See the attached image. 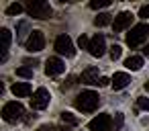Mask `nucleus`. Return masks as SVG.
Returning a JSON list of instances; mask_svg holds the SVG:
<instances>
[{"label":"nucleus","instance_id":"nucleus-1","mask_svg":"<svg viewBox=\"0 0 149 131\" xmlns=\"http://www.w3.org/2000/svg\"><path fill=\"white\" fill-rule=\"evenodd\" d=\"M98 102H100V96H98V92H94V90H84V92H80V94L76 96V100H74L76 109L82 111V113H94V111L98 109Z\"/></svg>","mask_w":149,"mask_h":131},{"label":"nucleus","instance_id":"nucleus-2","mask_svg":"<svg viewBox=\"0 0 149 131\" xmlns=\"http://www.w3.org/2000/svg\"><path fill=\"white\" fill-rule=\"evenodd\" d=\"M147 37H149V25H145V23H139V25L131 27V31L127 33V39H125V43H127V45L133 49V47H137V45L145 43V41H147Z\"/></svg>","mask_w":149,"mask_h":131},{"label":"nucleus","instance_id":"nucleus-3","mask_svg":"<svg viewBox=\"0 0 149 131\" xmlns=\"http://www.w3.org/2000/svg\"><path fill=\"white\" fill-rule=\"evenodd\" d=\"M27 13L33 17V19H39V21H45V19H49L51 17V6H49V2H43V0H29L27 2Z\"/></svg>","mask_w":149,"mask_h":131},{"label":"nucleus","instance_id":"nucleus-4","mask_svg":"<svg viewBox=\"0 0 149 131\" xmlns=\"http://www.w3.org/2000/svg\"><path fill=\"white\" fill-rule=\"evenodd\" d=\"M2 119H4L6 123H17V121L27 119V117H25V109H23V104L17 102V100L6 102V104L2 106Z\"/></svg>","mask_w":149,"mask_h":131},{"label":"nucleus","instance_id":"nucleus-5","mask_svg":"<svg viewBox=\"0 0 149 131\" xmlns=\"http://www.w3.org/2000/svg\"><path fill=\"white\" fill-rule=\"evenodd\" d=\"M88 129L90 131H114V125H112V119L108 113H102L98 117H94L90 123H88Z\"/></svg>","mask_w":149,"mask_h":131},{"label":"nucleus","instance_id":"nucleus-6","mask_svg":"<svg viewBox=\"0 0 149 131\" xmlns=\"http://www.w3.org/2000/svg\"><path fill=\"white\" fill-rule=\"evenodd\" d=\"M49 100H51V94L47 88H37L33 92V98H31V109L35 111H43L49 106Z\"/></svg>","mask_w":149,"mask_h":131},{"label":"nucleus","instance_id":"nucleus-7","mask_svg":"<svg viewBox=\"0 0 149 131\" xmlns=\"http://www.w3.org/2000/svg\"><path fill=\"white\" fill-rule=\"evenodd\" d=\"M25 47H27V51H31V53L41 51V49L45 47V35H43L41 31H31V33H29V39L25 41Z\"/></svg>","mask_w":149,"mask_h":131},{"label":"nucleus","instance_id":"nucleus-8","mask_svg":"<svg viewBox=\"0 0 149 131\" xmlns=\"http://www.w3.org/2000/svg\"><path fill=\"white\" fill-rule=\"evenodd\" d=\"M55 51L59 55H65V57H74L76 55V47H74V43H72V39L68 35H59L55 39Z\"/></svg>","mask_w":149,"mask_h":131},{"label":"nucleus","instance_id":"nucleus-9","mask_svg":"<svg viewBox=\"0 0 149 131\" xmlns=\"http://www.w3.org/2000/svg\"><path fill=\"white\" fill-rule=\"evenodd\" d=\"M88 51H90V55H94V57H102V55L106 53V41H104V35L96 33V35L90 39Z\"/></svg>","mask_w":149,"mask_h":131},{"label":"nucleus","instance_id":"nucleus-10","mask_svg":"<svg viewBox=\"0 0 149 131\" xmlns=\"http://www.w3.org/2000/svg\"><path fill=\"white\" fill-rule=\"evenodd\" d=\"M133 13H129V11H123V13H118L116 17H114V23H112V29H114V33H120V31H125V29H129L131 27V23H133Z\"/></svg>","mask_w":149,"mask_h":131},{"label":"nucleus","instance_id":"nucleus-11","mask_svg":"<svg viewBox=\"0 0 149 131\" xmlns=\"http://www.w3.org/2000/svg\"><path fill=\"white\" fill-rule=\"evenodd\" d=\"M63 72H65V64H63L59 57H49V60L45 62V74H47L49 78L59 76V74H63Z\"/></svg>","mask_w":149,"mask_h":131},{"label":"nucleus","instance_id":"nucleus-12","mask_svg":"<svg viewBox=\"0 0 149 131\" xmlns=\"http://www.w3.org/2000/svg\"><path fill=\"white\" fill-rule=\"evenodd\" d=\"M10 41H13V33L4 27L0 29V60H6V53H8V47H10Z\"/></svg>","mask_w":149,"mask_h":131},{"label":"nucleus","instance_id":"nucleus-13","mask_svg":"<svg viewBox=\"0 0 149 131\" xmlns=\"http://www.w3.org/2000/svg\"><path fill=\"white\" fill-rule=\"evenodd\" d=\"M131 84V76L127 74V72H116L114 76H112V88L114 90H123V88H127Z\"/></svg>","mask_w":149,"mask_h":131},{"label":"nucleus","instance_id":"nucleus-14","mask_svg":"<svg viewBox=\"0 0 149 131\" xmlns=\"http://www.w3.org/2000/svg\"><path fill=\"white\" fill-rule=\"evenodd\" d=\"M80 82H84V84H98V82H100V78H98V68H94V66L86 68V70L82 72V76H80Z\"/></svg>","mask_w":149,"mask_h":131},{"label":"nucleus","instance_id":"nucleus-15","mask_svg":"<svg viewBox=\"0 0 149 131\" xmlns=\"http://www.w3.org/2000/svg\"><path fill=\"white\" fill-rule=\"evenodd\" d=\"M13 94L15 96H19V98H25V96H29L31 94V84L29 82H17V84H13Z\"/></svg>","mask_w":149,"mask_h":131},{"label":"nucleus","instance_id":"nucleus-16","mask_svg":"<svg viewBox=\"0 0 149 131\" xmlns=\"http://www.w3.org/2000/svg\"><path fill=\"white\" fill-rule=\"evenodd\" d=\"M141 66H143V57H141V55H129V57L125 60V68H129V70H133V72L141 70Z\"/></svg>","mask_w":149,"mask_h":131},{"label":"nucleus","instance_id":"nucleus-17","mask_svg":"<svg viewBox=\"0 0 149 131\" xmlns=\"http://www.w3.org/2000/svg\"><path fill=\"white\" fill-rule=\"evenodd\" d=\"M110 21H112V15H108V13H102V15H98V17L94 19V25H96V27H106Z\"/></svg>","mask_w":149,"mask_h":131},{"label":"nucleus","instance_id":"nucleus-18","mask_svg":"<svg viewBox=\"0 0 149 131\" xmlns=\"http://www.w3.org/2000/svg\"><path fill=\"white\" fill-rule=\"evenodd\" d=\"M61 121H63L65 125H70V127H74V125H78V123H80V119H78L76 115L68 113V111H63V113H61Z\"/></svg>","mask_w":149,"mask_h":131},{"label":"nucleus","instance_id":"nucleus-19","mask_svg":"<svg viewBox=\"0 0 149 131\" xmlns=\"http://www.w3.org/2000/svg\"><path fill=\"white\" fill-rule=\"evenodd\" d=\"M21 13H23V4H19V2L6 6V15H8V17H17V15H21Z\"/></svg>","mask_w":149,"mask_h":131},{"label":"nucleus","instance_id":"nucleus-20","mask_svg":"<svg viewBox=\"0 0 149 131\" xmlns=\"http://www.w3.org/2000/svg\"><path fill=\"white\" fill-rule=\"evenodd\" d=\"M27 31H29V23H27V21H21V23H19V31H17V39L23 41L25 35H27Z\"/></svg>","mask_w":149,"mask_h":131},{"label":"nucleus","instance_id":"nucleus-21","mask_svg":"<svg viewBox=\"0 0 149 131\" xmlns=\"http://www.w3.org/2000/svg\"><path fill=\"white\" fill-rule=\"evenodd\" d=\"M17 76H21V78H33V70L29 68V66H23V68H17Z\"/></svg>","mask_w":149,"mask_h":131},{"label":"nucleus","instance_id":"nucleus-22","mask_svg":"<svg viewBox=\"0 0 149 131\" xmlns=\"http://www.w3.org/2000/svg\"><path fill=\"white\" fill-rule=\"evenodd\" d=\"M106 6H110V0H92V2H90V8H94V11L106 8Z\"/></svg>","mask_w":149,"mask_h":131},{"label":"nucleus","instance_id":"nucleus-23","mask_svg":"<svg viewBox=\"0 0 149 131\" xmlns=\"http://www.w3.org/2000/svg\"><path fill=\"white\" fill-rule=\"evenodd\" d=\"M137 109H141V111H149V98H145V96L137 98Z\"/></svg>","mask_w":149,"mask_h":131},{"label":"nucleus","instance_id":"nucleus-24","mask_svg":"<svg viewBox=\"0 0 149 131\" xmlns=\"http://www.w3.org/2000/svg\"><path fill=\"white\" fill-rule=\"evenodd\" d=\"M74 84H76V76H68V80H65V82L61 84V90L65 92V90H70V88H72Z\"/></svg>","mask_w":149,"mask_h":131},{"label":"nucleus","instance_id":"nucleus-25","mask_svg":"<svg viewBox=\"0 0 149 131\" xmlns=\"http://www.w3.org/2000/svg\"><path fill=\"white\" fill-rule=\"evenodd\" d=\"M88 45H90V39H88L86 35H80V37H78V47H82V49H88Z\"/></svg>","mask_w":149,"mask_h":131},{"label":"nucleus","instance_id":"nucleus-26","mask_svg":"<svg viewBox=\"0 0 149 131\" xmlns=\"http://www.w3.org/2000/svg\"><path fill=\"white\" fill-rule=\"evenodd\" d=\"M120 53H123L120 45H112V47H110V57H112V60H118V57H120Z\"/></svg>","mask_w":149,"mask_h":131},{"label":"nucleus","instance_id":"nucleus-27","mask_svg":"<svg viewBox=\"0 0 149 131\" xmlns=\"http://www.w3.org/2000/svg\"><path fill=\"white\" fill-rule=\"evenodd\" d=\"M123 123H125V117H123V113H118V115L114 117V131H116V129H120V127H123Z\"/></svg>","mask_w":149,"mask_h":131},{"label":"nucleus","instance_id":"nucleus-28","mask_svg":"<svg viewBox=\"0 0 149 131\" xmlns=\"http://www.w3.org/2000/svg\"><path fill=\"white\" fill-rule=\"evenodd\" d=\"M139 17L141 19H149V4H145V6L139 8Z\"/></svg>","mask_w":149,"mask_h":131},{"label":"nucleus","instance_id":"nucleus-29","mask_svg":"<svg viewBox=\"0 0 149 131\" xmlns=\"http://www.w3.org/2000/svg\"><path fill=\"white\" fill-rule=\"evenodd\" d=\"M108 84H112V80H108V78L100 76V82H98V86H108Z\"/></svg>","mask_w":149,"mask_h":131},{"label":"nucleus","instance_id":"nucleus-30","mask_svg":"<svg viewBox=\"0 0 149 131\" xmlns=\"http://www.w3.org/2000/svg\"><path fill=\"white\" fill-rule=\"evenodd\" d=\"M51 129H53V127H51V125H41V127H39V129H37V131H51Z\"/></svg>","mask_w":149,"mask_h":131},{"label":"nucleus","instance_id":"nucleus-31","mask_svg":"<svg viewBox=\"0 0 149 131\" xmlns=\"http://www.w3.org/2000/svg\"><path fill=\"white\" fill-rule=\"evenodd\" d=\"M57 131H72V127L70 125H61V127H57Z\"/></svg>","mask_w":149,"mask_h":131},{"label":"nucleus","instance_id":"nucleus-32","mask_svg":"<svg viewBox=\"0 0 149 131\" xmlns=\"http://www.w3.org/2000/svg\"><path fill=\"white\" fill-rule=\"evenodd\" d=\"M143 53H145V55H149V45H147V47L143 49Z\"/></svg>","mask_w":149,"mask_h":131},{"label":"nucleus","instance_id":"nucleus-33","mask_svg":"<svg viewBox=\"0 0 149 131\" xmlns=\"http://www.w3.org/2000/svg\"><path fill=\"white\" fill-rule=\"evenodd\" d=\"M145 90H147V92H149V80H147V82H145Z\"/></svg>","mask_w":149,"mask_h":131}]
</instances>
